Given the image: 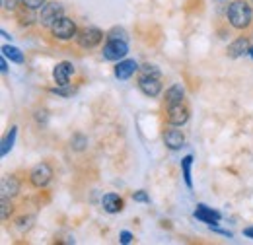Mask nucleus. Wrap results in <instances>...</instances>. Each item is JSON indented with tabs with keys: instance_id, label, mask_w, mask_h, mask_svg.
<instances>
[{
	"instance_id": "nucleus-1",
	"label": "nucleus",
	"mask_w": 253,
	"mask_h": 245,
	"mask_svg": "<svg viewBox=\"0 0 253 245\" xmlns=\"http://www.w3.org/2000/svg\"><path fill=\"white\" fill-rule=\"evenodd\" d=\"M253 10L252 6L244 0H234L228 6V22L234 30H248L252 26Z\"/></svg>"
},
{
	"instance_id": "nucleus-2",
	"label": "nucleus",
	"mask_w": 253,
	"mask_h": 245,
	"mask_svg": "<svg viewBox=\"0 0 253 245\" xmlns=\"http://www.w3.org/2000/svg\"><path fill=\"white\" fill-rule=\"evenodd\" d=\"M63 16H64L63 4H59V2H45L43 8L39 10L37 22H39L43 28H49V30H51Z\"/></svg>"
},
{
	"instance_id": "nucleus-3",
	"label": "nucleus",
	"mask_w": 253,
	"mask_h": 245,
	"mask_svg": "<svg viewBox=\"0 0 253 245\" xmlns=\"http://www.w3.org/2000/svg\"><path fill=\"white\" fill-rule=\"evenodd\" d=\"M128 53V45L126 41H119V39H107V43L103 45V51H101V57L105 61H113L119 62L123 61Z\"/></svg>"
},
{
	"instance_id": "nucleus-4",
	"label": "nucleus",
	"mask_w": 253,
	"mask_h": 245,
	"mask_svg": "<svg viewBox=\"0 0 253 245\" xmlns=\"http://www.w3.org/2000/svg\"><path fill=\"white\" fill-rule=\"evenodd\" d=\"M101 39H103V33L95 26H86V28H82L76 33V41H78V45L82 49H94L101 43Z\"/></svg>"
},
{
	"instance_id": "nucleus-5",
	"label": "nucleus",
	"mask_w": 253,
	"mask_h": 245,
	"mask_svg": "<svg viewBox=\"0 0 253 245\" xmlns=\"http://www.w3.org/2000/svg\"><path fill=\"white\" fill-rule=\"evenodd\" d=\"M51 33H53V37H57L59 41H70L72 37H76V22L74 20H70V18H61L53 28H51Z\"/></svg>"
},
{
	"instance_id": "nucleus-6",
	"label": "nucleus",
	"mask_w": 253,
	"mask_h": 245,
	"mask_svg": "<svg viewBox=\"0 0 253 245\" xmlns=\"http://www.w3.org/2000/svg\"><path fill=\"white\" fill-rule=\"evenodd\" d=\"M51 179H53V169H51L49 163H37L32 169V173H30V181L37 189L47 187V185L51 183Z\"/></svg>"
},
{
	"instance_id": "nucleus-7",
	"label": "nucleus",
	"mask_w": 253,
	"mask_h": 245,
	"mask_svg": "<svg viewBox=\"0 0 253 245\" xmlns=\"http://www.w3.org/2000/svg\"><path fill=\"white\" fill-rule=\"evenodd\" d=\"M168 122L173 126H183L189 121V109L185 103H175V105H168Z\"/></svg>"
},
{
	"instance_id": "nucleus-8",
	"label": "nucleus",
	"mask_w": 253,
	"mask_h": 245,
	"mask_svg": "<svg viewBox=\"0 0 253 245\" xmlns=\"http://www.w3.org/2000/svg\"><path fill=\"white\" fill-rule=\"evenodd\" d=\"M164 144L169 148V150H181L183 146H185V134L181 132V130H177V126H169V128H166V132H164Z\"/></svg>"
},
{
	"instance_id": "nucleus-9",
	"label": "nucleus",
	"mask_w": 253,
	"mask_h": 245,
	"mask_svg": "<svg viewBox=\"0 0 253 245\" xmlns=\"http://www.w3.org/2000/svg\"><path fill=\"white\" fill-rule=\"evenodd\" d=\"M72 74H74V66H72V62H68V61L59 62V64L53 68V80H55L57 86H68Z\"/></svg>"
},
{
	"instance_id": "nucleus-10",
	"label": "nucleus",
	"mask_w": 253,
	"mask_h": 245,
	"mask_svg": "<svg viewBox=\"0 0 253 245\" xmlns=\"http://www.w3.org/2000/svg\"><path fill=\"white\" fill-rule=\"evenodd\" d=\"M138 90L148 97H158L160 92H162V82H160V78L138 76Z\"/></svg>"
},
{
	"instance_id": "nucleus-11",
	"label": "nucleus",
	"mask_w": 253,
	"mask_h": 245,
	"mask_svg": "<svg viewBox=\"0 0 253 245\" xmlns=\"http://www.w3.org/2000/svg\"><path fill=\"white\" fill-rule=\"evenodd\" d=\"M138 62L132 61V59H123V61L117 62L115 66V78L117 80H128L134 72H138Z\"/></svg>"
},
{
	"instance_id": "nucleus-12",
	"label": "nucleus",
	"mask_w": 253,
	"mask_h": 245,
	"mask_svg": "<svg viewBox=\"0 0 253 245\" xmlns=\"http://www.w3.org/2000/svg\"><path fill=\"white\" fill-rule=\"evenodd\" d=\"M195 218L201 220V222H205V224H209V226H216V224L220 222L222 216H220V212H216V210H212V208H209V206H205V204H197Z\"/></svg>"
},
{
	"instance_id": "nucleus-13",
	"label": "nucleus",
	"mask_w": 253,
	"mask_h": 245,
	"mask_svg": "<svg viewBox=\"0 0 253 245\" xmlns=\"http://www.w3.org/2000/svg\"><path fill=\"white\" fill-rule=\"evenodd\" d=\"M250 51H252V49H250L248 37H238L236 41H232V43L228 45V57H230V59H240V57L248 55Z\"/></svg>"
},
{
	"instance_id": "nucleus-14",
	"label": "nucleus",
	"mask_w": 253,
	"mask_h": 245,
	"mask_svg": "<svg viewBox=\"0 0 253 245\" xmlns=\"http://www.w3.org/2000/svg\"><path fill=\"white\" fill-rule=\"evenodd\" d=\"M101 206H103V210L107 214H117V212L123 210V199L119 195H115V193H107L101 199Z\"/></svg>"
},
{
	"instance_id": "nucleus-15",
	"label": "nucleus",
	"mask_w": 253,
	"mask_h": 245,
	"mask_svg": "<svg viewBox=\"0 0 253 245\" xmlns=\"http://www.w3.org/2000/svg\"><path fill=\"white\" fill-rule=\"evenodd\" d=\"M164 99H166V105L183 103V99H185V88H183L181 84H173V86H169V88L166 90Z\"/></svg>"
},
{
	"instance_id": "nucleus-16",
	"label": "nucleus",
	"mask_w": 253,
	"mask_h": 245,
	"mask_svg": "<svg viewBox=\"0 0 253 245\" xmlns=\"http://www.w3.org/2000/svg\"><path fill=\"white\" fill-rule=\"evenodd\" d=\"M0 193H2V197H8V199L16 197V195L20 193V181H18L14 175L4 177L2 183H0Z\"/></svg>"
},
{
	"instance_id": "nucleus-17",
	"label": "nucleus",
	"mask_w": 253,
	"mask_h": 245,
	"mask_svg": "<svg viewBox=\"0 0 253 245\" xmlns=\"http://www.w3.org/2000/svg\"><path fill=\"white\" fill-rule=\"evenodd\" d=\"M16 136H18V126L14 124L8 132H6V136H4V140H2V150L0 154L2 156H6V154L12 150V146H14V142H16Z\"/></svg>"
},
{
	"instance_id": "nucleus-18",
	"label": "nucleus",
	"mask_w": 253,
	"mask_h": 245,
	"mask_svg": "<svg viewBox=\"0 0 253 245\" xmlns=\"http://www.w3.org/2000/svg\"><path fill=\"white\" fill-rule=\"evenodd\" d=\"M2 55H4L6 59H10L12 62H16V64H22V62H24V53H22L18 47L4 45V47H2Z\"/></svg>"
},
{
	"instance_id": "nucleus-19",
	"label": "nucleus",
	"mask_w": 253,
	"mask_h": 245,
	"mask_svg": "<svg viewBox=\"0 0 253 245\" xmlns=\"http://www.w3.org/2000/svg\"><path fill=\"white\" fill-rule=\"evenodd\" d=\"M138 76H148V78H160L162 72L156 64H150V62H144L140 68H138Z\"/></svg>"
},
{
	"instance_id": "nucleus-20",
	"label": "nucleus",
	"mask_w": 253,
	"mask_h": 245,
	"mask_svg": "<svg viewBox=\"0 0 253 245\" xmlns=\"http://www.w3.org/2000/svg\"><path fill=\"white\" fill-rule=\"evenodd\" d=\"M191 165H193V156H185L181 160V171H183V179H185V185L187 187H193V179H191Z\"/></svg>"
},
{
	"instance_id": "nucleus-21",
	"label": "nucleus",
	"mask_w": 253,
	"mask_h": 245,
	"mask_svg": "<svg viewBox=\"0 0 253 245\" xmlns=\"http://www.w3.org/2000/svg\"><path fill=\"white\" fill-rule=\"evenodd\" d=\"M105 39H119V41H128V33L125 31V28H119V26H115V28H111V30L107 31Z\"/></svg>"
},
{
	"instance_id": "nucleus-22",
	"label": "nucleus",
	"mask_w": 253,
	"mask_h": 245,
	"mask_svg": "<svg viewBox=\"0 0 253 245\" xmlns=\"http://www.w3.org/2000/svg\"><path fill=\"white\" fill-rule=\"evenodd\" d=\"M70 146L76 150V152H82L86 146H88V138L84 134H74L72 140H70Z\"/></svg>"
},
{
	"instance_id": "nucleus-23",
	"label": "nucleus",
	"mask_w": 253,
	"mask_h": 245,
	"mask_svg": "<svg viewBox=\"0 0 253 245\" xmlns=\"http://www.w3.org/2000/svg\"><path fill=\"white\" fill-rule=\"evenodd\" d=\"M12 214V203L8 197H2V220H8V216Z\"/></svg>"
},
{
	"instance_id": "nucleus-24",
	"label": "nucleus",
	"mask_w": 253,
	"mask_h": 245,
	"mask_svg": "<svg viewBox=\"0 0 253 245\" xmlns=\"http://www.w3.org/2000/svg\"><path fill=\"white\" fill-rule=\"evenodd\" d=\"M51 92L57 93V95H63V97H68V95H72L76 90H74V88H70V84H68V86H57V88H53Z\"/></svg>"
},
{
	"instance_id": "nucleus-25",
	"label": "nucleus",
	"mask_w": 253,
	"mask_h": 245,
	"mask_svg": "<svg viewBox=\"0 0 253 245\" xmlns=\"http://www.w3.org/2000/svg\"><path fill=\"white\" fill-rule=\"evenodd\" d=\"M132 201H134V203L148 204V203H150V197L146 195V191H136V193H132Z\"/></svg>"
},
{
	"instance_id": "nucleus-26",
	"label": "nucleus",
	"mask_w": 253,
	"mask_h": 245,
	"mask_svg": "<svg viewBox=\"0 0 253 245\" xmlns=\"http://www.w3.org/2000/svg\"><path fill=\"white\" fill-rule=\"evenodd\" d=\"M26 8H30V10H41L43 8V4H45V0H20Z\"/></svg>"
},
{
	"instance_id": "nucleus-27",
	"label": "nucleus",
	"mask_w": 253,
	"mask_h": 245,
	"mask_svg": "<svg viewBox=\"0 0 253 245\" xmlns=\"http://www.w3.org/2000/svg\"><path fill=\"white\" fill-rule=\"evenodd\" d=\"M119 238H121V244L123 245H128L132 242V234H130V232H121Z\"/></svg>"
},
{
	"instance_id": "nucleus-28",
	"label": "nucleus",
	"mask_w": 253,
	"mask_h": 245,
	"mask_svg": "<svg viewBox=\"0 0 253 245\" xmlns=\"http://www.w3.org/2000/svg\"><path fill=\"white\" fill-rule=\"evenodd\" d=\"M0 70H2V74L8 72V62H6V57H4V55H2V59H0Z\"/></svg>"
},
{
	"instance_id": "nucleus-29",
	"label": "nucleus",
	"mask_w": 253,
	"mask_h": 245,
	"mask_svg": "<svg viewBox=\"0 0 253 245\" xmlns=\"http://www.w3.org/2000/svg\"><path fill=\"white\" fill-rule=\"evenodd\" d=\"M35 119H37V121H47V111H37V113H35Z\"/></svg>"
},
{
	"instance_id": "nucleus-30",
	"label": "nucleus",
	"mask_w": 253,
	"mask_h": 245,
	"mask_svg": "<svg viewBox=\"0 0 253 245\" xmlns=\"http://www.w3.org/2000/svg\"><path fill=\"white\" fill-rule=\"evenodd\" d=\"M244 236H248V238H252L253 240V226L252 228H246V230H244Z\"/></svg>"
},
{
	"instance_id": "nucleus-31",
	"label": "nucleus",
	"mask_w": 253,
	"mask_h": 245,
	"mask_svg": "<svg viewBox=\"0 0 253 245\" xmlns=\"http://www.w3.org/2000/svg\"><path fill=\"white\" fill-rule=\"evenodd\" d=\"M2 37H4V39H12V35H8L4 30H2Z\"/></svg>"
},
{
	"instance_id": "nucleus-32",
	"label": "nucleus",
	"mask_w": 253,
	"mask_h": 245,
	"mask_svg": "<svg viewBox=\"0 0 253 245\" xmlns=\"http://www.w3.org/2000/svg\"><path fill=\"white\" fill-rule=\"evenodd\" d=\"M214 2H216V4H218V6H224V4H226V2H228V0H214Z\"/></svg>"
},
{
	"instance_id": "nucleus-33",
	"label": "nucleus",
	"mask_w": 253,
	"mask_h": 245,
	"mask_svg": "<svg viewBox=\"0 0 253 245\" xmlns=\"http://www.w3.org/2000/svg\"><path fill=\"white\" fill-rule=\"evenodd\" d=\"M250 55H252V57H253V47H252V51H250Z\"/></svg>"
},
{
	"instance_id": "nucleus-34",
	"label": "nucleus",
	"mask_w": 253,
	"mask_h": 245,
	"mask_svg": "<svg viewBox=\"0 0 253 245\" xmlns=\"http://www.w3.org/2000/svg\"><path fill=\"white\" fill-rule=\"evenodd\" d=\"M252 2H253V0H252Z\"/></svg>"
}]
</instances>
